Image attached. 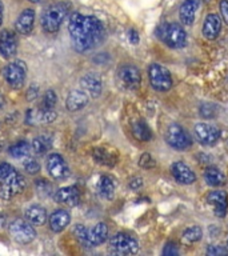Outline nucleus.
I'll list each match as a JSON object with an SVG mask.
<instances>
[{
    "label": "nucleus",
    "instance_id": "45",
    "mask_svg": "<svg viewBox=\"0 0 228 256\" xmlns=\"http://www.w3.org/2000/svg\"><path fill=\"white\" fill-rule=\"evenodd\" d=\"M3 23V3L0 2V26Z\"/></svg>",
    "mask_w": 228,
    "mask_h": 256
},
{
    "label": "nucleus",
    "instance_id": "26",
    "mask_svg": "<svg viewBox=\"0 0 228 256\" xmlns=\"http://www.w3.org/2000/svg\"><path fill=\"white\" fill-rule=\"evenodd\" d=\"M26 219L32 226H43L47 220V211L40 206H32L26 211Z\"/></svg>",
    "mask_w": 228,
    "mask_h": 256
},
{
    "label": "nucleus",
    "instance_id": "16",
    "mask_svg": "<svg viewBox=\"0 0 228 256\" xmlns=\"http://www.w3.org/2000/svg\"><path fill=\"white\" fill-rule=\"evenodd\" d=\"M207 202L214 207L216 216L224 218L228 210V196L224 191H212L208 194Z\"/></svg>",
    "mask_w": 228,
    "mask_h": 256
},
{
    "label": "nucleus",
    "instance_id": "28",
    "mask_svg": "<svg viewBox=\"0 0 228 256\" xmlns=\"http://www.w3.org/2000/svg\"><path fill=\"white\" fill-rule=\"evenodd\" d=\"M132 134L140 142H150L152 139L151 130L143 120H136L135 123L132 124Z\"/></svg>",
    "mask_w": 228,
    "mask_h": 256
},
{
    "label": "nucleus",
    "instance_id": "34",
    "mask_svg": "<svg viewBox=\"0 0 228 256\" xmlns=\"http://www.w3.org/2000/svg\"><path fill=\"white\" fill-rule=\"evenodd\" d=\"M23 167H24V170H26L28 174H31V175H36V174L40 171V164L38 163L35 159L24 160Z\"/></svg>",
    "mask_w": 228,
    "mask_h": 256
},
{
    "label": "nucleus",
    "instance_id": "38",
    "mask_svg": "<svg viewBox=\"0 0 228 256\" xmlns=\"http://www.w3.org/2000/svg\"><path fill=\"white\" fill-rule=\"evenodd\" d=\"M12 171H14V167H12L11 164H8V163L0 164V184L7 179V176L10 175Z\"/></svg>",
    "mask_w": 228,
    "mask_h": 256
},
{
    "label": "nucleus",
    "instance_id": "33",
    "mask_svg": "<svg viewBox=\"0 0 228 256\" xmlns=\"http://www.w3.org/2000/svg\"><path fill=\"white\" fill-rule=\"evenodd\" d=\"M38 119L42 123H51V122L56 119V112L54 110H46V108H43L38 114Z\"/></svg>",
    "mask_w": 228,
    "mask_h": 256
},
{
    "label": "nucleus",
    "instance_id": "22",
    "mask_svg": "<svg viewBox=\"0 0 228 256\" xmlns=\"http://www.w3.org/2000/svg\"><path fill=\"white\" fill-rule=\"evenodd\" d=\"M88 103V94L86 91H82V90H74L68 94L67 102H66V106H67V110L71 112L79 111V110H83Z\"/></svg>",
    "mask_w": 228,
    "mask_h": 256
},
{
    "label": "nucleus",
    "instance_id": "15",
    "mask_svg": "<svg viewBox=\"0 0 228 256\" xmlns=\"http://www.w3.org/2000/svg\"><path fill=\"white\" fill-rule=\"evenodd\" d=\"M18 51V39L16 35L10 30L0 32V54L4 58H11Z\"/></svg>",
    "mask_w": 228,
    "mask_h": 256
},
{
    "label": "nucleus",
    "instance_id": "1",
    "mask_svg": "<svg viewBox=\"0 0 228 256\" xmlns=\"http://www.w3.org/2000/svg\"><path fill=\"white\" fill-rule=\"evenodd\" d=\"M72 44L78 52H86L96 47L104 39V26L95 16L72 14L68 23Z\"/></svg>",
    "mask_w": 228,
    "mask_h": 256
},
{
    "label": "nucleus",
    "instance_id": "11",
    "mask_svg": "<svg viewBox=\"0 0 228 256\" xmlns=\"http://www.w3.org/2000/svg\"><path fill=\"white\" fill-rule=\"evenodd\" d=\"M47 171L51 178L56 180L66 179L70 175V167H68L67 162L59 154H51L48 156Z\"/></svg>",
    "mask_w": 228,
    "mask_h": 256
},
{
    "label": "nucleus",
    "instance_id": "41",
    "mask_svg": "<svg viewBox=\"0 0 228 256\" xmlns=\"http://www.w3.org/2000/svg\"><path fill=\"white\" fill-rule=\"evenodd\" d=\"M220 12H222L224 22L228 24V0H222L220 2Z\"/></svg>",
    "mask_w": 228,
    "mask_h": 256
},
{
    "label": "nucleus",
    "instance_id": "35",
    "mask_svg": "<svg viewBox=\"0 0 228 256\" xmlns=\"http://www.w3.org/2000/svg\"><path fill=\"white\" fill-rule=\"evenodd\" d=\"M139 166L142 168H146V170H151V168H154L156 166V162L150 154H143V155L140 156Z\"/></svg>",
    "mask_w": 228,
    "mask_h": 256
},
{
    "label": "nucleus",
    "instance_id": "31",
    "mask_svg": "<svg viewBox=\"0 0 228 256\" xmlns=\"http://www.w3.org/2000/svg\"><path fill=\"white\" fill-rule=\"evenodd\" d=\"M202 236H203L202 228L196 227V226L187 228V230L183 232V240L184 242H187V243H196V242H199V240L202 239Z\"/></svg>",
    "mask_w": 228,
    "mask_h": 256
},
{
    "label": "nucleus",
    "instance_id": "4",
    "mask_svg": "<svg viewBox=\"0 0 228 256\" xmlns=\"http://www.w3.org/2000/svg\"><path fill=\"white\" fill-rule=\"evenodd\" d=\"M148 78L152 88L159 92H166L171 90L172 87V76L167 68L160 64H151L148 67Z\"/></svg>",
    "mask_w": 228,
    "mask_h": 256
},
{
    "label": "nucleus",
    "instance_id": "46",
    "mask_svg": "<svg viewBox=\"0 0 228 256\" xmlns=\"http://www.w3.org/2000/svg\"><path fill=\"white\" fill-rule=\"evenodd\" d=\"M28 2H31V3H38L39 0H28Z\"/></svg>",
    "mask_w": 228,
    "mask_h": 256
},
{
    "label": "nucleus",
    "instance_id": "12",
    "mask_svg": "<svg viewBox=\"0 0 228 256\" xmlns=\"http://www.w3.org/2000/svg\"><path fill=\"white\" fill-rule=\"evenodd\" d=\"M108 236V227L106 223H99L96 224L95 227H92L88 230L87 234H86V238H84L83 247L91 248V247H98L100 244H103L106 240H107Z\"/></svg>",
    "mask_w": 228,
    "mask_h": 256
},
{
    "label": "nucleus",
    "instance_id": "14",
    "mask_svg": "<svg viewBox=\"0 0 228 256\" xmlns=\"http://www.w3.org/2000/svg\"><path fill=\"white\" fill-rule=\"evenodd\" d=\"M171 174L178 183L186 184V186L195 183L196 180V176L194 174V171L188 167L187 164L183 163V162H175V163L172 164Z\"/></svg>",
    "mask_w": 228,
    "mask_h": 256
},
{
    "label": "nucleus",
    "instance_id": "21",
    "mask_svg": "<svg viewBox=\"0 0 228 256\" xmlns=\"http://www.w3.org/2000/svg\"><path fill=\"white\" fill-rule=\"evenodd\" d=\"M222 30V20L215 14H210L203 23V36L208 40H215Z\"/></svg>",
    "mask_w": 228,
    "mask_h": 256
},
{
    "label": "nucleus",
    "instance_id": "6",
    "mask_svg": "<svg viewBox=\"0 0 228 256\" xmlns=\"http://www.w3.org/2000/svg\"><path fill=\"white\" fill-rule=\"evenodd\" d=\"M26 187V179L22 174L14 171L7 176V179L0 184V196L6 200H10L19 195Z\"/></svg>",
    "mask_w": 228,
    "mask_h": 256
},
{
    "label": "nucleus",
    "instance_id": "17",
    "mask_svg": "<svg viewBox=\"0 0 228 256\" xmlns=\"http://www.w3.org/2000/svg\"><path fill=\"white\" fill-rule=\"evenodd\" d=\"M80 86L83 88L84 91L87 92L88 96L92 98H99L103 90V84L102 80L96 74H87L80 79Z\"/></svg>",
    "mask_w": 228,
    "mask_h": 256
},
{
    "label": "nucleus",
    "instance_id": "24",
    "mask_svg": "<svg viewBox=\"0 0 228 256\" xmlns=\"http://www.w3.org/2000/svg\"><path fill=\"white\" fill-rule=\"evenodd\" d=\"M71 220V216L66 210H56L51 216H50V228L54 232H62L67 227Z\"/></svg>",
    "mask_w": 228,
    "mask_h": 256
},
{
    "label": "nucleus",
    "instance_id": "27",
    "mask_svg": "<svg viewBox=\"0 0 228 256\" xmlns=\"http://www.w3.org/2000/svg\"><path fill=\"white\" fill-rule=\"evenodd\" d=\"M204 180L208 186L211 187H220L226 184V176L219 168L216 167H208L204 171Z\"/></svg>",
    "mask_w": 228,
    "mask_h": 256
},
{
    "label": "nucleus",
    "instance_id": "23",
    "mask_svg": "<svg viewBox=\"0 0 228 256\" xmlns=\"http://www.w3.org/2000/svg\"><path fill=\"white\" fill-rule=\"evenodd\" d=\"M198 8H199V0H184L179 10V16L182 23L186 24V26H191L195 22V15Z\"/></svg>",
    "mask_w": 228,
    "mask_h": 256
},
{
    "label": "nucleus",
    "instance_id": "43",
    "mask_svg": "<svg viewBox=\"0 0 228 256\" xmlns=\"http://www.w3.org/2000/svg\"><path fill=\"white\" fill-rule=\"evenodd\" d=\"M128 38H130V42L132 44H138L139 43V34L135 31V30H131L128 32Z\"/></svg>",
    "mask_w": 228,
    "mask_h": 256
},
{
    "label": "nucleus",
    "instance_id": "2",
    "mask_svg": "<svg viewBox=\"0 0 228 256\" xmlns=\"http://www.w3.org/2000/svg\"><path fill=\"white\" fill-rule=\"evenodd\" d=\"M68 10H70L68 3H56L48 7L42 16V27L44 31L48 34H55L59 31L64 18L67 16Z\"/></svg>",
    "mask_w": 228,
    "mask_h": 256
},
{
    "label": "nucleus",
    "instance_id": "8",
    "mask_svg": "<svg viewBox=\"0 0 228 256\" xmlns=\"http://www.w3.org/2000/svg\"><path fill=\"white\" fill-rule=\"evenodd\" d=\"M10 235L18 243L28 244L36 238V231L31 223L23 219H16L10 224Z\"/></svg>",
    "mask_w": 228,
    "mask_h": 256
},
{
    "label": "nucleus",
    "instance_id": "13",
    "mask_svg": "<svg viewBox=\"0 0 228 256\" xmlns=\"http://www.w3.org/2000/svg\"><path fill=\"white\" fill-rule=\"evenodd\" d=\"M195 136L203 146H214L219 140L220 131L207 123H198L195 126Z\"/></svg>",
    "mask_w": 228,
    "mask_h": 256
},
{
    "label": "nucleus",
    "instance_id": "37",
    "mask_svg": "<svg viewBox=\"0 0 228 256\" xmlns=\"http://www.w3.org/2000/svg\"><path fill=\"white\" fill-rule=\"evenodd\" d=\"M206 252H207V255H211V256L228 255V248L220 247V246H210Z\"/></svg>",
    "mask_w": 228,
    "mask_h": 256
},
{
    "label": "nucleus",
    "instance_id": "44",
    "mask_svg": "<svg viewBox=\"0 0 228 256\" xmlns=\"http://www.w3.org/2000/svg\"><path fill=\"white\" fill-rule=\"evenodd\" d=\"M36 96H38V87H34V90H32V88H30V91L27 92V99L34 100V99H36Z\"/></svg>",
    "mask_w": 228,
    "mask_h": 256
},
{
    "label": "nucleus",
    "instance_id": "10",
    "mask_svg": "<svg viewBox=\"0 0 228 256\" xmlns=\"http://www.w3.org/2000/svg\"><path fill=\"white\" fill-rule=\"evenodd\" d=\"M118 76H119L120 83L128 90H138L142 83V74L139 68L132 64H126L123 67H120Z\"/></svg>",
    "mask_w": 228,
    "mask_h": 256
},
{
    "label": "nucleus",
    "instance_id": "19",
    "mask_svg": "<svg viewBox=\"0 0 228 256\" xmlns=\"http://www.w3.org/2000/svg\"><path fill=\"white\" fill-rule=\"evenodd\" d=\"M92 158H94V160H95L96 163L102 164V166L114 167V166L118 163L119 155H118L115 151L108 150V148L98 147L92 150Z\"/></svg>",
    "mask_w": 228,
    "mask_h": 256
},
{
    "label": "nucleus",
    "instance_id": "30",
    "mask_svg": "<svg viewBox=\"0 0 228 256\" xmlns=\"http://www.w3.org/2000/svg\"><path fill=\"white\" fill-rule=\"evenodd\" d=\"M31 144L27 143V142H19V143L14 144V146L10 147V154L14 158H16V159H24V158H27L31 154Z\"/></svg>",
    "mask_w": 228,
    "mask_h": 256
},
{
    "label": "nucleus",
    "instance_id": "20",
    "mask_svg": "<svg viewBox=\"0 0 228 256\" xmlns=\"http://www.w3.org/2000/svg\"><path fill=\"white\" fill-rule=\"evenodd\" d=\"M55 198L58 203H62L68 207H75L80 202V192L76 187H64L56 192Z\"/></svg>",
    "mask_w": 228,
    "mask_h": 256
},
{
    "label": "nucleus",
    "instance_id": "40",
    "mask_svg": "<svg viewBox=\"0 0 228 256\" xmlns=\"http://www.w3.org/2000/svg\"><path fill=\"white\" fill-rule=\"evenodd\" d=\"M200 115L203 116V118H208V119H212L214 116H215V108L212 107V106H202L200 107Z\"/></svg>",
    "mask_w": 228,
    "mask_h": 256
},
{
    "label": "nucleus",
    "instance_id": "47",
    "mask_svg": "<svg viewBox=\"0 0 228 256\" xmlns=\"http://www.w3.org/2000/svg\"><path fill=\"white\" fill-rule=\"evenodd\" d=\"M227 244H228V240H227Z\"/></svg>",
    "mask_w": 228,
    "mask_h": 256
},
{
    "label": "nucleus",
    "instance_id": "32",
    "mask_svg": "<svg viewBox=\"0 0 228 256\" xmlns=\"http://www.w3.org/2000/svg\"><path fill=\"white\" fill-rule=\"evenodd\" d=\"M56 102H58L56 94L52 91V90H48V91L44 94L43 108H46V110H54Z\"/></svg>",
    "mask_w": 228,
    "mask_h": 256
},
{
    "label": "nucleus",
    "instance_id": "5",
    "mask_svg": "<svg viewBox=\"0 0 228 256\" xmlns=\"http://www.w3.org/2000/svg\"><path fill=\"white\" fill-rule=\"evenodd\" d=\"M166 142H167L170 147H172L174 150H178V151L187 150V148L191 147L192 144V140L190 138V135H188L186 130L182 126H179V124H171L167 128Z\"/></svg>",
    "mask_w": 228,
    "mask_h": 256
},
{
    "label": "nucleus",
    "instance_id": "42",
    "mask_svg": "<svg viewBox=\"0 0 228 256\" xmlns=\"http://www.w3.org/2000/svg\"><path fill=\"white\" fill-rule=\"evenodd\" d=\"M142 186H143V179L139 178V176H136V178L131 179V182H130V188H132V190H139Z\"/></svg>",
    "mask_w": 228,
    "mask_h": 256
},
{
    "label": "nucleus",
    "instance_id": "18",
    "mask_svg": "<svg viewBox=\"0 0 228 256\" xmlns=\"http://www.w3.org/2000/svg\"><path fill=\"white\" fill-rule=\"evenodd\" d=\"M34 24H35V11L32 8H27L16 19L15 30L22 35H28L34 30Z\"/></svg>",
    "mask_w": 228,
    "mask_h": 256
},
{
    "label": "nucleus",
    "instance_id": "9",
    "mask_svg": "<svg viewBox=\"0 0 228 256\" xmlns=\"http://www.w3.org/2000/svg\"><path fill=\"white\" fill-rule=\"evenodd\" d=\"M26 74H27V67L20 60L11 62L4 68V78L7 80V83L16 90L22 87L26 82Z\"/></svg>",
    "mask_w": 228,
    "mask_h": 256
},
{
    "label": "nucleus",
    "instance_id": "25",
    "mask_svg": "<svg viewBox=\"0 0 228 256\" xmlns=\"http://www.w3.org/2000/svg\"><path fill=\"white\" fill-rule=\"evenodd\" d=\"M98 192L103 199L111 200L115 195V180L110 175L100 176L98 182Z\"/></svg>",
    "mask_w": 228,
    "mask_h": 256
},
{
    "label": "nucleus",
    "instance_id": "7",
    "mask_svg": "<svg viewBox=\"0 0 228 256\" xmlns=\"http://www.w3.org/2000/svg\"><path fill=\"white\" fill-rule=\"evenodd\" d=\"M112 251L118 255H135L139 251V243L135 238L127 234H116L110 242Z\"/></svg>",
    "mask_w": 228,
    "mask_h": 256
},
{
    "label": "nucleus",
    "instance_id": "29",
    "mask_svg": "<svg viewBox=\"0 0 228 256\" xmlns=\"http://www.w3.org/2000/svg\"><path fill=\"white\" fill-rule=\"evenodd\" d=\"M52 147V138L51 136L43 135V136H38L34 139L31 144L32 151L35 152L36 155H43L48 150H51Z\"/></svg>",
    "mask_w": 228,
    "mask_h": 256
},
{
    "label": "nucleus",
    "instance_id": "36",
    "mask_svg": "<svg viewBox=\"0 0 228 256\" xmlns=\"http://www.w3.org/2000/svg\"><path fill=\"white\" fill-rule=\"evenodd\" d=\"M179 254V248H178V244L174 243V242H168L163 248V255L164 256H176Z\"/></svg>",
    "mask_w": 228,
    "mask_h": 256
},
{
    "label": "nucleus",
    "instance_id": "39",
    "mask_svg": "<svg viewBox=\"0 0 228 256\" xmlns=\"http://www.w3.org/2000/svg\"><path fill=\"white\" fill-rule=\"evenodd\" d=\"M74 234H75V238L79 240L80 244H83L84 238H86V234H87V228L82 226V224H78L75 228H74Z\"/></svg>",
    "mask_w": 228,
    "mask_h": 256
},
{
    "label": "nucleus",
    "instance_id": "3",
    "mask_svg": "<svg viewBox=\"0 0 228 256\" xmlns=\"http://www.w3.org/2000/svg\"><path fill=\"white\" fill-rule=\"evenodd\" d=\"M158 36L171 48H183L187 43V34L178 23L163 24L158 30Z\"/></svg>",
    "mask_w": 228,
    "mask_h": 256
}]
</instances>
